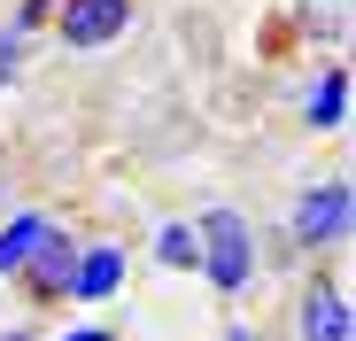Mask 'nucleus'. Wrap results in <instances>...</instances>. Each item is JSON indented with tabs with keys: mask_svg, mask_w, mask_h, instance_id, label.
Returning <instances> with one entry per match:
<instances>
[{
	"mask_svg": "<svg viewBox=\"0 0 356 341\" xmlns=\"http://www.w3.org/2000/svg\"><path fill=\"white\" fill-rule=\"evenodd\" d=\"M225 341H256V333H248V326H232V333H225Z\"/></svg>",
	"mask_w": 356,
	"mask_h": 341,
	"instance_id": "obj_12",
	"label": "nucleus"
},
{
	"mask_svg": "<svg viewBox=\"0 0 356 341\" xmlns=\"http://www.w3.org/2000/svg\"><path fill=\"white\" fill-rule=\"evenodd\" d=\"M70 264H78V241L54 225V233L39 241V256H31L16 279H24V295H31V303H70Z\"/></svg>",
	"mask_w": 356,
	"mask_h": 341,
	"instance_id": "obj_6",
	"label": "nucleus"
},
{
	"mask_svg": "<svg viewBox=\"0 0 356 341\" xmlns=\"http://www.w3.org/2000/svg\"><path fill=\"white\" fill-rule=\"evenodd\" d=\"M348 209H356V194H348V179H325V187H310L302 202H294V248H341L348 241Z\"/></svg>",
	"mask_w": 356,
	"mask_h": 341,
	"instance_id": "obj_2",
	"label": "nucleus"
},
{
	"mask_svg": "<svg viewBox=\"0 0 356 341\" xmlns=\"http://www.w3.org/2000/svg\"><path fill=\"white\" fill-rule=\"evenodd\" d=\"M124 31H132V0H63V8H54V39L78 47V54L124 39Z\"/></svg>",
	"mask_w": 356,
	"mask_h": 341,
	"instance_id": "obj_3",
	"label": "nucleus"
},
{
	"mask_svg": "<svg viewBox=\"0 0 356 341\" xmlns=\"http://www.w3.org/2000/svg\"><path fill=\"white\" fill-rule=\"evenodd\" d=\"M0 341H31V333H24V326H8V333H0Z\"/></svg>",
	"mask_w": 356,
	"mask_h": 341,
	"instance_id": "obj_13",
	"label": "nucleus"
},
{
	"mask_svg": "<svg viewBox=\"0 0 356 341\" xmlns=\"http://www.w3.org/2000/svg\"><path fill=\"white\" fill-rule=\"evenodd\" d=\"M155 264H170V271H202V233L186 217H163L155 225Z\"/></svg>",
	"mask_w": 356,
	"mask_h": 341,
	"instance_id": "obj_9",
	"label": "nucleus"
},
{
	"mask_svg": "<svg viewBox=\"0 0 356 341\" xmlns=\"http://www.w3.org/2000/svg\"><path fill=\"white\" fill-rule=\"evenodd\" d=\"M47 233H54V217H47V209H16L8 225H0V279H16V271L39 256Z\"/></svg>",
	"mask_w": 356,
	"mask_h": 341,
	"instance_id": "obj_7",
	"label": "nucleus"
},
{
	"mask_svg": "<svg viewBox=\"0 0 356 341\" xmlns=\"http://www.w3.org/2000/svg\"><path fill=\"white\" fill-rule=\"evenodd\" d=\"M0 78H24V31L16 24L0 31Z\"/></svg>",
	"mask_w": 356,
	"mask_h": 341,
	"instance_id": "obj_10",
	"label": "nucleus"
},
{
	"mask_svg": "<svg viewBox=\"0 0 356 341\" xmlns=\"http://www.w3.org/2000/svg\"><path fill=\"white\" fill-rule=\"evenodd\" d=\"M302 117H310V132H341V125H348V70H341V63L318 70V86H310V101H302Z\"/></svg>",
	"mask_w": 356,
	"mask_h": 341,
	"instance_id": "obj_8",
	"label": "nucleus"
},
{
	"mask_svg": "<svg viewBox=\"0 0 356 341\" xmlns=\"http://www.w3.org/2000/svg\"><path fill=\"white\" fill-rule=\"evenodd\" d=\"M54 341H116L108 326H70V333H54Z\"/></svg>",
	"mask_w": 356,
	"mask_h": 341,
	"instance_id": "obj_11",
	"label": "nucleus"
},
{
	"mask_svg": "<svg viewBox=\"0 0 356 341\" xmlns=\"http://www.w3.org/2000/svg\"><path fill=\"white\" fill-rule=\"evenodd\" d=\"M294 333H302V341H356V318H348V287H341L333 271H318L310 287H302Z\"/></svg>",
	"mask_w": 356,
	"mask_h": 341,
	"instance_id": "obj_4",
	"label": "nucleus"
},
{
	"mask_svg": "<svg viewBox=\"0 0 356 341\" xmlns=\"http://www.w3.org/2000/svg\"><path fill=\"white\" fill-rule=\"evenodd\" d=\"M116 295H124V248H116V241H78L70 303H116Z\"/></svg>",
	"mask_w": 356,
	"mask_h": 341,
	"instance_id": "obj_5",
	"label": "nucleus"
},
{
	"mask_svg": "<svg viewBox=\"0 0 356 341\" xmlns=\"http://www.w3.org/2000/svg\"><path fill=\"white\" fill-rule=\"evenodd\" d=\"M194 233H202V279L217 295H248V279H256V233H248V217L217 202L209 217H194Z\"/></svg>",
	"mask_w": 356,
	"mask_h": 341,
	"instance_id": "obj_1",
	"label": "nucleus"
}]
</instances>
